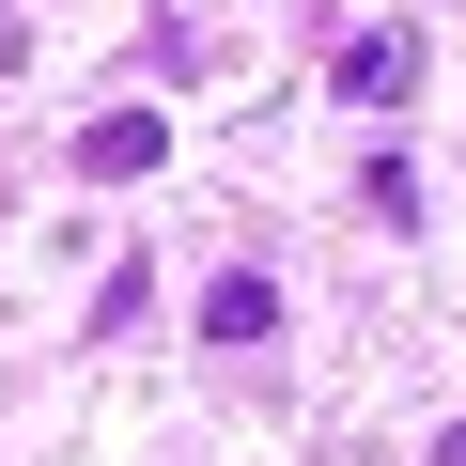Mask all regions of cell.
Wrapping results in <instances>:
<instances>
[{
  "mask_svg": "<svg viewBox=\"0 0 466 466\" xmlns=\"http://www.w3.org/2000/svg\"><path fill=\"white\" fill-rule=\"evenodd\" d=\"M140 171H171V125L156 109H94L78 125V187H140Z\"/></svg>",
  "mask_w": 466,
  "mask_h": 466,
  "instance_id": "obj_1",
  "label": "cell"
},
{
  "mask_svg": "<svg viewBox=\"0 0 466 466\" xmlns=\"http://www.w3.org/2000/svg\"><path fill=\"white\" fill-rule=\"evenodd\" d=\"M327 78H342L358 109H404V94H420V32H358V47H342Z\"/></svg>",
  "mask_w": 466,
  "mask_h": 466,
  "instance_id": "obj_2",
  "label": "cell"
},
{
  "mask_svg": "<svg viewBox=\"0 0 466 466\" xmlns=\"http://www.w3.org/2000/svg\"><path fill=\"white\" fill-rule=\"evenodd\" d=\"M265 327H280L265 265H218V280H202V342H265Z\"/></svg>",
  "mask_w": 466,
  "mask_h": 466,
  "instance_id": "obj_3",
  "label": "cell"
},
{
  "mask_svg": "<svg viewBox=\"0 0 466 466\" xmlns=\"http://www.w3.org/2000/svg\"><path fill=\"white\" fill-rule=\"evenodd\" d=\"M0 63H16V32H0Z\"/></svg>",
  "mask_w": 466,
  "mask_h": 466,
  "instance_id": "obj_4",
  "label": "cell"
}]
</instances>
